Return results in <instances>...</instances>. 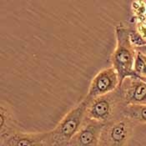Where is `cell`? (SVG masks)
<instances>
[{
  "label": "cell",
  "instance_id": "6",
  "mask_svg": "<svg viewBox=\"0 0 146 146\" xmlns=\"http://www.w3.org/2000/svg\"><path fill=\"white\" fill-rule=\"evenodd\" d=\"M1 146H50L48 132L27 133L16 129L1 139Z\"/></svg>",
  "mask_w": 146,
  "mask_h": 146
},
{
  "label": "cell",
  "instance_id": "7",
  "mask_svg": "<svg viewBox=\"0 0 146 146\" xmlns=\"http://www.w3.org/2000/svg\"><path fill=\"white\" fill-rule=\"evenodd\" d=\"M124 105L146 104V83L139 77H129L120 84Z\"/></svg>",
  "mask_w": 146,
  "mask_h": 146
},
{
  "label": "cell",
  "instance_id": "10",
  "mask_svg": "<svg viewBox=\"0 0 146 146\" xmlns=\"http://www.w3.org/2000/svg\"><path fill=\"white\" fill-rule=\"evenodd\" d=\"M122 114L133 120L135 124H146V104L124 106Z\"/></svg>",
  "mask_w": 146,
  "mask_h": 146
},
{
  "label": "cell",
  "instance_id": "14",
  "mask_svg": "<svg viewBox=\"0 0 146 146\" xmlns=\"http://www.w3.org/2000/svg\"><path fill=\"white\" fill-rule=\"evenodd\" d=\"M139 78L140 79H142L144 82H145L146 83V77H139Z\"/></svg>",
  "mask_w": 146,
  "mask_h": 146
},
{
  "label": "cell",
  "instance_id": "3",
  "mask_svg": "<svg viewBox=\"0 0 146 146\" xmlns=\"http://www.w3.org/2000/svg\"><path fill=\"white\" fill-rule=\"evenodd\" d=\"M124 106L119 87L113 92L91 100L86 110V119L105 124L122 115Z\"/></svg>",
  "mask_w": 146,
  "mask_h": 146
},
{
  "label": "cell",
  "instance_id": "2",
  "mask_svg": "<svg viewBox=\"0 0 146 146\" xmlns=\"http://www.w3.org/2000/svg\"><path fill=\"white\" fill-rule=\"evenodd\" d=\"M90 100L85 98L73 108L58 122L56 127L48 131L50 146H67L86 119V110Z\"/></svg>",
  "mask_w": 146,
  "mask_h": 146
},
{
  "label": "cell",
  "instance_id": "11",
  "mask_svg": "<svg viewBox=\"0 0 146 146\" xmlns=\"http://www.w3.org/2000/svg\"><path fill=\"white\" fill-rule=\"evenodd\" d=\"M145 64V56L139 52H137L135 60V65H134V71H135L136 77H139L141 75L142 70Z\"/></svg>",
  "mask_w": 146,
  "mask_h": 146
},
{
  "label": "cell",
  "instance_id": "8",
  "mask_svg": "<svg viewBox=\"0 0 146 146\" xmlns=\"http://www.w3.org/2000/svg\"><path fill=\"white\" fill-rule=\"evenodd\" d=\"M104 126V124L86 119L68 146H99Z\"/></svg>",
  "mask_w": 146,
  "mask_h": 146
},
{
  "label": "cell",
  "instance_id": "9",
  "mask_svg": "<svg viewBox=\"0 0 146 146\" xmlns=\"http://www.w3.org/2000/svg\"><path fill=\"white\" fill-rule=\"evenodd\" d=\"M17 129L13 119L11 104L7 101H1L0 104V137L4 138Z\"/></svg>",
  "mask_w": 146,
  "mask_h": 146
},
{
  "label": "cell",
  "instance_id": "15",
  "mask_svg": "<svg viewBox=\"0 0 146 146\" xmlns=\"http://www.w3.org/2000/svg\"><path fill=\"white\" fill-rule=\"evenodd\" d=\"M67 146H68V145H67Z\"/></svg>",
  "mask_w": 146,
  "mask_h": 146
},
{
  "label": "cell",
  "instance_id": "12",
  "mask_svg": "<svg viewBox=\"0 0 146 146\" xmlns=\"http://www.w3.org/2000/svg\"><path fill=\"white\" fill-rule=\"evenodd\" d=\"M135 49L137 52H139V53H140V54L146 56V44L140 46V47H137V48H135Z\"/></svg>",
  "mask_w": 146,
  "mask_h": 146
},
{
  "label": "cell",
  "instance_id": "1",
  "mask_svg": "<svg viewBox=\"0 0 146 146\" xmlns=\"http://www.w3.org/2000/svg\"><path fill=\"white\" fill-rule=\"evenodd\" d=\"M115 36L116 47L111 56V62L121 84L126 78L136 77L134 65L137 51L130 41L129 29L122 23L116 26Z\"/></svg>",
  "mask_w": 146,
  "mask_h": 146
},
{
  "label": "cell",
  "instance_id": "4",
  "mask_svg": "<svg viewBox=\"0 0 146 146\" xmlns=\"http://www.w3.org/2000/svg\"><path fill=\"white\" fill-rule=\"evenodd\" d=\"M135 125L133 120L123 114L105 124L99 146H127L133 135Z\"/></svg>",
  "mask_w": 146,
  "mask_h": 146
},
{
  "label": "cell",
  "instance_id": "13",
  "mask_svg": "<svg viewBox=\"0 0 146 146\" xmlns=\"http://www.w3.org/2000/svg\"><path fill=\"white\" fill-rule=\"evenodd\" d=\"M139 77H146V56H145V67L142 70V73H141V75Z\"/></svg>",
  "mask_w": 146,
  "mask_h": 146
},
{
  "label": "cell",
  "instance_id": "5",
  "mask_svg": "<svg viewBox=\"0 0 146 146\" xmlns=\"http://www.w3.org/2000/svg\"><path fill=\"white\" fill-rule=\"evenodd\" d=\"M120 85V80L114 68H105L100 70L92 79L90 89L86 95L90 100L110 94L116 90Z\"/></svg>",
  "mask_w": 146,
  "mask_h": 146
}]
</instances>
